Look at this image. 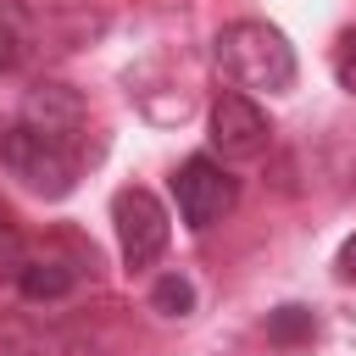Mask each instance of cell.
Segmentation results:
<instances>
[{
	"label": "cell",
	"mask_w": 356,
	"mask_h": 356,
	"mask_svg": "<svg viewBox=\"0 0 356 356\" xmlns=\"http://www.w3.org/2000/svg\"><path fill=\"white\" fill-rule=\"evenodd\" d=\"M22 22L11 17V11H0V72H17L22 67Z\"/></svg>",
	"instance_id": "11"
},
{
	"label": "cell",
	"mask_w": 356,
	"mask_h": 356,
	"mask_svg": "<svg viewBox=\"0 0 356 356\" xmlns=\"http://www.w3.org/2000/svg\"><path fill=\"white\" fill-rule=\"evenodd\" d=\"M172 200H178V217H184L195 234H206V228H217V222L234 211L239 184H234V172H228L217 156H189V161L172 172Z\"/></svg>",
	"instance_id": "3"
},
{
	"label": "cell",
	"mask_w": 356,
	"mask_h": 356,
	"mask_svg": "<svg viewBox=\"0 0 356 356\" xmlns=\"http://www.w3.org/2000/svg\"><path fill=\"white\" fill-rule=\"evenodd\" d=\"M0 161H6V172H11L28 195H39V200H61V195H72V184H78V150L33 134L28 122H11V128H6Z\"/></svg>",
	"instance_id": "2"
},
{
	"label": "cell",
	"mask_w": 356,
	"mask_h": 356,
	"mask_svg": "<svg viewBox=\"0 0 356 356\" xmlns=\"http://www.w3.org/2000/svg\"><path fill=\"white\" fill-rule=\"evenodd\" d=\"M334 273H339L345 284H356V234L339 245V256H334Z\"/></svg>",
	"instance_id": "13"
},
{
	"label": "cell",
	"mask_w": 356,
	"mask_h": 356,
	"mask_svg": "<svg viewBox=\"0 0 356 356\" xmlns=\"http://www.w3.org/2000/svg\"><path fill=\"white\" fill-rule=\"evenodd\" d=\"M267 139H273L267 111H261L245 89H222V95L211 100V150H217L222 161H250V156L267 150Z\"/></svg>",
	"instance_id": "5"
},
{
	"label": "cell",
	"mask_w": 356,
	"mask_h": 356,
	"mask_svg": "<svg viewBox=\"0 0 356 356\" xmlns=\"http://www.w3.org/2000/svg\"><path fill=\"white\" fill-rule=\"evenodd\" d=\"M111 222H117V250L128 267H150L167 250V206L150 189H117L111 200Z\"/></svg>",
	"instance_id": "4"
},
{
	"label": "cell",
	"mask_w": 356,
	"mask_h": 356,
	"mask_svg": "<svg viewBox=\"0 0 356 356\" xmlns=\"http://www.w3.org/2000/svg\"><path fill=\"white\" fill-rule=\"evenodd\" d=\"M334 78H339L345 95H356V28H345L339 44H334Z\"/></svg>",
	"instance_id": "12"
},
{
	"label": "cell",
	"mask_w": 356,
	"mask_h": 356,
	"mask_svg": "<svg viewBox=\"0 0 356 356\" xmlns=\"http://www.w3.org/2000/svg\"><path fill=\"white\" fill-rule=\"evenodd\" d=\"M17 122H28L33 134H44L56 145H78V134H83V95L72 83H33L22 95Z\"/></svg>",
	"instance_id": "6"
},
{
	"label": "cell",
	"mask_w": 356,
	"mask_h": 356,
	"mask_svg": "<svg viewBox=\"0 0 356 356\" xmlns=\"http://www.w3.org/2000/svg\"><path fill=\"white\" fill-rule=\"evenodd\" d=\"M22 261H28V239H22V228H17L11 217H0V278L17 284Z\"/></svg>",
	"instance_id": "10"
},
{
	"label": "cell",
	"mask_w": 356,
	"mask_h": 356,
	"mask_svg": "<svg viewBox=\"0 0 356 356\" xmlns=\"http://www.w3.org/2000/svg\"><path fill=\"white\" fill-rule=\"evenodd\" d=\"M72 284H78V273H72V261H61V256H28L22 273H17V289H22V300H33V306L72 295Z\"/></svg>",
	"instance_id": "7"
},
{
	"label": "cell",
	"mask_w": 356,
	"mask_h": 356,
	"mask_svg": "<svg viewBox=\"0 0 356 356\" xmlns=\"http://www.w3.org/2000/svg\"><path fill=\"white\" fill-rule=\"evenodd\" d=\"M317 334V317L306 312V306H278V312H267V339L273 345H306Z\"/></svg>",
	"instance_id": "9"
},
{
	"label": "cell",
	"mask_w": 356,
	"mask_h": 356,
	"mask_svg": "<svg viewBox=\"0 0 356 356\" xmlns=\"http://www.w3.org/2000/svg\"><path fill=\"white\" fill-rule=\"evenodd\" d=\"M0 356H6V334H0Z\"/></svg>",
	"instance_id": "14"
},
{
	"label": "cell",
	"mask_w": 356,
	"mask_h": 356,
	"mask_svg": "<svg viewBox=\"0 0 356 356\" xmlns=\"http://www.w3.org/2000/svg\"><path fill=\"white\" fill-rule=\"evenodd\" d=\"M150 312H161V317H189V312H195V284H189L184 273H161V278L150 284Z\"/></svg>",
	"instance_id": "8"
},
{
	"label": "cell",
	"mask_w": 356,
	"mask_h": 356,
	"mask_svg": "<svg viewBox=\"0 0 356 356\" xmlns=\"http://www.w3.org/2000/svg\"><path fill=\"white\" fill-rule=\"evenodd\" d=\"M211 61L234 89H256V95H284L295 89V44L284 39V28L273 22H228L211 39Z\"/></svg>",
	"instance_id": "1"
}]
</instances>
